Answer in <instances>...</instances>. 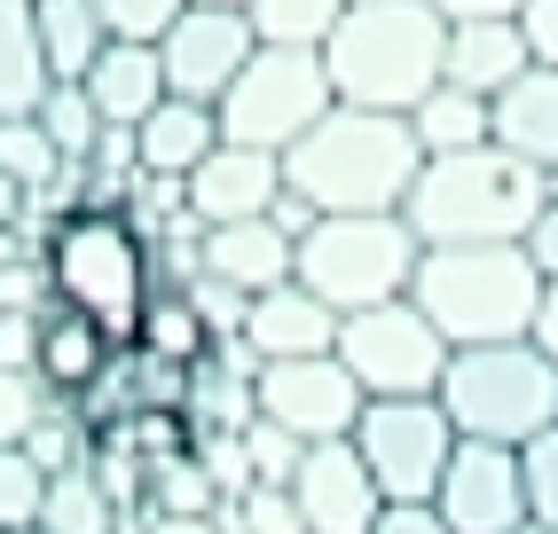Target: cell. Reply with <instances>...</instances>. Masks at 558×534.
I'll return each mask as SVG.
<instances>
[{
	"label": "cell",
	"mask_w": 558,
	"mask_h": 534,
	"mask_svg": "<svg viewBox=\"0 0 558 534\" xmlns=\"http://www.w3.org/2000/svg\"><path fill=\"white\" fill-rule=\"evenodd\" d=\"M0 173H9V181L24 189V197H40V189L63 173L56 142L40 134V119H32V110H24V119H0Z\"/></svg>",
	"instance_id": "obj_32"
},
{
	"label": "cell",
	"mask_w": 558,
	"mask_h": 534,
	"mask_svg": "<svg viewBox=\"0 0 558 534\" xmlns=\"http://www.w3.org/2000/svg\"><path fill=\"white\" fill-rule=\"evenodd\" d=\"M369 534H449V526H440V511H433V503H386Z\"/></svg>",
	"instance_id": "obj_43"
},
{
	"label": "cell",
	"mask_w": 558,
	"mask_h": 534,
	"mask_svg": "<svg viewBox=\"0 0 558 534\" xmlns=\"http://www.w3.org/2000/svg\"><path fill=\"white\" fill-rule=\"evenodd\" d=\"M496 142L511 149V158H527V166H558V71L527 63L519 80L496 95Z\"/></svg>",
	"instance_id": "obj_22"
},
{
	"label": "cell",
	"mask_w": 558,
	"mask_h": 534,
	"mask_svg": "<svg viewBox=\"0 0 558 534\" xmlns=\"http://www.w3.org/2000/svg\"><path fill=\"white\" fill-rule=\"evenodd\" d=\"M291 259H300V244H291L268 213H259V220H220V228H205V276L229 283V291H244V299L291 283Z\"/></svg>",
	"instance_id": "obj_19"
},
{
	"label": "cell",
	"mask_w": 558,
	"mask_h": 534,
	"mask_svg": "<svg viewBox=\"0 0 558 534\" xmlns=\"http://www.w3.org/2000/svg\"><path fill=\"white\" fill-rule=\"evenodd\" d=\"M417 259L425 244L401 213H323L300 236L291 283H307L330 315H354V307H378V299H409Z\"/></svg>",
	"instance_id": "obj_7"
},
{
	"label": "cell",
	"mask_w": 558,
	"mask_h": 534,
	"mask_svg": "<svg viewBox=\"0 0 558 534\" xmlns=\"http://www.w3.org/2000/svg\"><path fill=\"white\" fill-rule=\"evenodd\" d=\"M440 40H449V24L425 0H354L339 32L323 40L330 95L409 119V102L440 87Z\"/></svg>",
	"instance_id": "obj_4"
},
{
	"label": "cell",
	"mask_w": 558,
	"mask_h": 534,
	"mask_svg": "<svg viewBox=\"0 0 558 534\" xmlns=\"http://www.w3.org/2000/svg\"><path fill=\"white\" fill-rule=\"evenodd\" d=\"M409 134H417L425 158H457V149L496 142V102H488V95H464V87L440 80L433 95L409 102Z\"/></svg>",
	"instance_id": "obj_23"
},
{
	"label": "cell",
	"mask_w": 558,
	"mask_h": 534,
	"mask_svg": "<svg viewBox=\"0 0 558 534\" xmlns=\"http://www.w3.org/2000/svg\"><path fill=\"white\" fill-rule=\"evenodd\" d=\"M24 534H48V526H24Z\"/></svg>",
	"instance_id": "obj_53"
},
{
	"label": "cell",
	"mask_w": 558,
	"mask_h": 534,
	"mask_svg": "<svg viewBox=\"0 0 558 534\" xmlns=\"http://www.w3.org/2000/svg\"><path fill=\"white\" fill-rule=\"evenodd\" d=\"M220 480L197 448H173V456H150V511L166 519H220Z\"/></svg>",
	"instance_id": "obj_27"
},
{
	"label": "cell",
	"mask_w": 558,
	"mask_h": 534,
	"mask_svg": "<svg viewBox=\"0 0 558 534\" xmlns=\"http://www.w3.org/2000/svg\"><path fill=\"white\" fill-rule=\"evenodd\" d=\"M16 213H24V189H16L9 173H0V220H16Z\"/></svg>",
	"instance_id": "obj_50"
},
{
	"label": "cell",
	"mask_w": 558,
	"mask_h": 534,
	"mask_svg": "<svg viewBox=\"0 0 558 534\" xmlns=\"http://www.w3.org/2000/svg\"><path fill=\"white\" fill-rule=\"evenodd\" d=\"M48 95V56H40V16L32 0H0V119H24Z\"/></svg>",
	"instance_id": "obj_24"
},
{
	"label": "cell",
	"mask_w": 558,
	"mask_h": 534,
	"mask_svg": "<svg viewBox=\"0 0 558 534\" xmlns=\"http://www.w3.org/2000/svg\"><path fill=\"white\" fill-rule=\"evenodd\" d=\"M40 259H48L63 307L95 315L126 347L134 323H142V307H150V291H158L150 236H142L126 213H71V220H56V236L40 244Z\"/></svg>",
	"instance_id": "obj_6"
},
{
	"label": "cell",
	"mask_w": 558,
	"mask_h": 534,
	"mask_svg": "<svg viewBox=\"0 0 558 534\" xmlns=\"http://www.w3.org/2000/svg\"><path fill=\"white\" fill-rule=\"evenodd\" d=\"M440 24H472V16H519V0H425Z\"/></svg>",
	"instance_id": "obj_45"
},
{
	"label": "cell",
	"mask_w": 558,
	"mask_h": 534,
	"mask_svg": "<svg viewBox=\"0 0 558 534\" xmlns=\"http://www.w3.org/2000/svg\"><path fill=\"white\" fill-rule=\"evenodd\" d=\"M220 534H307L291 487H268V480H244L229 503H220Z\"/></svg>",
	"instance_id": "obj_31"
},
{
	"label": "cell",
	"mask_w": 558,
	"mask_h": 534,
	"mask_svg": "<svg viewBox=\"0 0 558 534\" xmlns=\"http://www.w3.org/2000/svg\"><path fill=\"white\" fill-rule=\"evenodd\" d=\"M40 503H48V472L24 448H0V534L40 526Z\"/></svg>",
	"instance_id": "obj_35"
},
{
	"label": "cell",
	"mask_w": 558,
	"mask_h": 534,
	"mask_svg": "<svg viewBox=\"0 0 558 534\" xmlns=\"http://www.w3.org/2000/svg\"><path fill=\"white\" fill-rule=\"evenodd\" d=\"M291 503H300L307 534H369L386 495L369 480V464L354 456V440H315L300 456V472H291Z\"/></svg>",
	"instance_id": "obj_14"
},
{
	"label": "cell",
	"mask_w": 558,
	"mask_h": 534,
	"mask_svg": "<svg viewBox=\"0 0 558 534\" xmlns=\"http://www.w3.org/2000/svg\"><path fill=\"white\" fill-rule=\"evenodd\" d=\"M519 32H527V56L558 71V0H519Z\"/></svg>",
	"instance_id": "obj_40"
},
{
	"label": "cell",
	"mask_w": 558,
	"mask_h": 534,
	"mask_svg": "<svg viewBox=\"0 0 558 534\" xmlns=\"http://www.w3.org/2000/svg\"><path fill=\"white\" fill-rule=\"evenodd\" d=\"M409 299L449 347H504L535 330L543 267L527 259V244H425Z\"/></svg>",
	"instance_id": "obj_3"
},
{
	"label": "cell",
	"mask_w": 558,
	"mask_h": 534,
	"mask_svg": "<svg viewBox=\"0 0 558 534\" xmlns=\"http://www.w3.org/2000/svg\"><path fill=\"white\" fill-rule=\"evenodd\" d=\"M543 197V166L511 158L504 142H480L457 158H425L401 197V220L417 228V244H519Z\"/></svg>",
	"instance_id": "obj_2"
},
{
	"label": "cell",
	"mask_w": 558,
	"mask_h": 534,
	"mask_svg": "<svg viewBox=\"0 0 558 534\" xmlns=\"http://www.w3.org/2000/svg\"><path fill=\"white\" fill-rule=\"evenodd\" d=\"M339 102L330 95V71H323V48H268L259 40L252 63L236 71V87L220 95V142H244V149H283L300 142L323 110Z\"/></svg>",
	"instance_id": "obj_8"
},
{
	"label": "cell",
	"mask_w": 558,
	"mask_h": 534,
	"mask_svg": "<svg viewBox=\"0 0 558 534\" xmlns=\"http://www.w3.org/2000/svg\"><path fill=\"white\" fill-rule=\"evenodd\" d=\"M190 307H197V323H205L213 338H236L252 299H244V291H229V283H213V276H197V283H190Z\"/></svg>",
	"instance_id": "obj_39"
},
{
	"label": "cell",
	"mask_w": 558,
	"mask_h": 534,
	"mask_svg": "<svg viewBox=\"0 0 558 534\" xmlns=\"http://www.w3.org/2000/svg\"><path fill=\"white\" fill-rule=\"evenodd\" d=\"M300 456H307V440L300 433H283L276 416H244V472L252 480H268V487H291V472H300Z\"/></svg>",
	"instance_id": "obj_34"
},
{
	"label": "cell",
	"mask_w": 558,
	"mask_h": 534,
	"mask_svg": "<svg viewBox=\"0 0 558 534\" xmlns=\"http://www.w3.org/2000/svg\"><path fill=\"white\" fill-rule=\"evenodd\" d=\"M32 354H40V315L0 307V369H32Z\"/></svg>",
	"instance_id": "obj_41"
},
{
	"label": "cell",
	"mask_w": 558,
	"mask_h": 534,
	"mask_svg": "<svg viewBox=\"0 0 558 534\" xmlns=\"http://www.w3.org/2000/svg\"><path fill=\"white\" fill-rule=\"evenodd\" d=\"M24 456H32V464H40V472L56 480V472H71V464H87V456H95V425H87V416L71 409V401H48V416L32 425Z\"/></svg>",
	"instance_id": "obj_33"
},
{
	"label": "cell",
	"mask_w": 558,
	"mask_h": 534,
	"mask_svg": "<svg viewBox=\"0 0 558 534\" xmlns=\"http://www.w3.org/2000/svg\"><path fill=\"white\" fill-rule=\"evenodd\" d=\"M433 511H440L449 534H511L519 519H527V495H519V448L457 433V456L440 464V487H433Z\"/></svg>",
	"instance_id": "obj_13"
},
{
	"label": "cell",
	"mask_w": 558,
	"mask_h": 534,
	"mask_svg": "<svg viewBox=\"0 0 558 534\" xmlns=\"http://www.w3.org/2000/svg\"><path fill=\"white\" fill-rule=\"evenodd\" d=\"M330 354L354 369V386L369 401H393V393H440L449 338L425 323L417 299H378V307L339 315V347H330Z\"/></svg>",
	"instance_id": "obj_10"
},
{
	"label": "cell",
	"mask_w": 558,
	"mask_h": 534,
	"mask_svg": "<svg viewBox=\"0 0 558 534\" xmlns=\"http://www.w3.org/2000/svg\"><path fill=\"white\" fill-rule=\"evenodd\" d=\"M425 149L401 110H362L330 102L323 119L283 149V189L307 197L315 213H401Z\"/></svg>",
	"instance_id": "obj_1"
},
{
	"label": "cell",
	"mask_w": 558,
	"mask_h": 534,
	"mask_svg": "<svg viewBox=\"0 0 558 534\" xmlns=\"http://www.w3.org/2000/svg\"><path fill=\"white\" fill-rule=\"evenodd\" d=\"M87 166L95 173H134V126H102V142H95Z\"/></svg>",
	"instance_id": "obj_44"
},
{
	"label": "cell",
	"mask_w": 558,
	"mask_h": 534,
	"mask_svg": "<svg viewBox=\"0 0 558 534\" xmlns=\"http://www.w3.org/2000/svg\"><path fill=\"white\" fill-rule=\"evenodd\" d=\"M519 495H527V519L558 534V425L519 448Z\"/></svg>",
	"instance_id": "obj_36"
},
{
	"label": "cell",
	"mask_w": 558,
	"mask_h": 534,
	"mask_svg": "<svg viewBox=\"0 0 558 534\" xmlns=\"http://www.w3.org/2000/svg\"><path fill=\"white\" fill-rule=\"evenodd\" d=\"M268 220H276V228H283V236H291V244H300V236H307V228H315V220H323V213H315V205H307V197H291V189H283V197H276V205H268Z\"/></svg>",
	"instance_id": "obj_46"
},
{
	"label": "cell",
	"mask_w": 558,
	"mask_h": 534,
	"mask_svg": "<svg viewBox=\"0 0 558 534\" xmlns=\"http://www.w3.org/2000/svg\"><path fill=\"white\" fill-rule=\"evenodd\" d=\"M181 9H190V0H95V16L110 24V40H158Z\"/></svg>",
	"instance_id": "obj_38"
},
{
	"label": "cell",
	"mask_w": 558,
	"mask_h": 534,
	"mask_svg": "<svg viewBox=\"0 0 558 534\" xmlns=\"http://www.w3.org/2000/svg\"><path fill=\"white\" fill-rule=\"evenodd\" d=\"M40 244H24V228L16 220H0V267H16V259H32Z\"/></svg>",
	"instance_id": "obj_49"
},
{
	"label": "cell",
	"mask_w": 558,
	"mask_h": 534,
	"mask_svg": "<svg viewBox=\"0 0 558 534\" xmlns=\"http://www.w3.org/2000/svg\"><path fill=\"white\" fill-rule=\"evenodd\" d=\"M40 16V56H48V80H87V63L102 56L110 24L95 16V0H32Z\"/></svg>",
	"instance_id": "obj_25"
},
{
	"label": "cell",
	"mask_w": 558,
	"mask_h": 534,
	"mask_svg": "<svg viewBox=\"0 0 558 534\" xmlns=\"http://www.w3.org/2000/svg\"><path fill=\"white\" fill-rule=\"evenodd\" d=\"M87 102L102 110V126H142L166 102V63L158 40H102V56L87 63Z\"/></svg>",
	"instance_id": "obj_20"
},
{
	"label": "cell",
	"mask_w": 558,
	"mask_h": 534,
	"mask_svg": "<svg viewBox=\"0 0 558 534\" xmlns=\"http://www.w3.org/2000/svg\"><path fill=\"white\" fill-rule=\"evenodd\" d=\"M236 338H244L259 362L330 354V347H339V315H330L307 283H276V291H252V307H244V330H236Z\"/></svg>",
	"instance_id": "obj_16"
},
{
	"label": "cell",
	"mask_w": 558,
	"mask_h": 534,
	"mask_svg": "<svg viewBox=\"0 0 558 534\" xmlns=\"http://www.w3.org/2000/svg\"><path fill=\"white\" fill-rule=\"evenodd\" d=\"M527 338H535V347L558 362V276L543 283V307H535V330H527Z\"/></svg>",
	"instance_id": "obj_47"
},
{
	"label": "cell",
	"mask_w": 558,
	"mask_h": 534,
	"mask_svg": "<svg viewBox=\"0 0 558 534\" xmlns=\"http://www.w3.org/2000/svg\"><path fill=\"white\" fill-rule=\"evenodd\" d=\"M213 149H220V110H213V102H190V95H166L150 119L134 126V166H142V173L190 181V166L213 158Z\"/></svg>",
	"instance_id": "obj_21"
},
{
	"label": "cell",
	"mask_w": 558,
	"mask_h": 534,
	"mask_svg": "<svg viewBox=\"0 0 558 534\" xmlns=\"http://www.w3.org/2000/svg\"><path fill=\"white\" fill-rule=\"evenodd\" d=\"M48 386H40V369H0V448H24L32 425L48 416Z\"/></svg>",
	"instance_id": "obj_37"
},
{
	"label": "cell",
	"mask_w": 558,
	"mask_h": 534,
	"mask_svg": "<svg viewBox=\"0 0 558 534\" xmlns=\"http://www.w3.org/2000/svg\"><path fill=\"white\" fill-rule=\"evenodd\" d=\"M134 534H220V519H166V511H142Z\"/></svg>",
	"instance_id": "obj_48"
},
{
	"label": "cell",
	"mask_w": 558,
	"mask_h": 534,
	"mask_svg": "<svg viewBox=\"0 0 558 534\" xmlns=\"http://www.w3.org/2000/svg\"><path fill=\"white\" fill-rule=\"evenodd\" d=\"M110 362H119V338H110L95 315H80V307H63V299H48V315H40V354H32L40 386H48L56 401H80Z\"/></svg>",
	"instance_id": "obj_18"
},
{
	"label": "cell",
	"mask_w": 558,
	"mask_h": 534,
	"mask_svg": "<svg viewBox=\"0 0 558 534\" xmlns=\"http://www.w3.org/2000/svg\"><path fill=\"white\" fill-rule=\"evenodd\" d=\"M283 197V158L276 149H244V142H220L213 158L190 166V213L205 228L220 220H259Z\"/></svg>",
	"instance_id": "obj_15"
},
{
	"label": "cell",
	"mask_w": 558,
	"mask_h": 534,
	"mask_svg": "<svg viewBox=\"0 0 558 534\" xmlns=\"http://www.w3.org/2000/svg\"><path fill=\"white\" fill-rule=\"evenodd\" d=\"M126 347H134V354H158V362H173V369H197V362L213 354V330L197 323L190 291H150V307H142V323H134Z\"/></svg>",
	"instance_id": "obj_26"
},
{
	"label": "cell",
	"mask_w": 558,
	"mask_h": 534,
	"mask_svg": "<svg viewBox=\"0 0 558 534\" xmlns=\"http://www.w3.org/2000/svg\"><path fill=\"white\" fill-rule=\"evenodd\" d=\"M347 9H354V0H347Z\"/></svg>",
	"instance_id": "obj_54"
},
{
	"label": "cell",
	"mask_w": 558,
	"mask_h": 534,
	"mask_svg": "<svg viewBox=\"0 0 558 534\" xmlns=\"http://www.w3.org/2000/svg\"><path fill=\"white\" fill-rule=\"evenodd\" d=\"M119 534H126V526H119Z\"/></svg>",
	"instance_id": "obj_55"
},
{
	"label": "cell",
	"mask_w": 558,
	"mask_h": 534,
	"mask_svg": "<svg viewBox=\"0 0 558 534\" xmlns=\"http://www.w3.org/2000/svg\"><path fill=\"white\" fill-rule=\"evenodd\" d=\"M527 32L519 16H472V24H449V40H440V80L464 87V95H504L519 71H527Z\"/></svg>",
	"instance_id": "obj_17"
},
{
	"label": "cell",
	"mask_w": 558,
	"mask_h": 534,
	"mask_svg": "<svg viewBox=\"0 0 558 534\" xmlns=\"http://www.w3.org/2000/svg\"><path fill=\"white\" fill-rule=\"evenodd\" d=\"M354 456L369 464L386 503H433L440 487V464L457 456V425L440 393H393V401H362L354 416Z\"/></svg>",
	"instance_id": "obj_9"
},
{
	"label": "cell",
	"mask_w": 558,
	"mask_h": 534,
	"mask_svg": "<svg viewBox=\"0 0 558 534\" xmlns=\"http://www.w3.org/2000/svg\"><path fill=\"white\" fill-rule=\"evenodd\" d=\"M519 244H527V259L543 267V283L558 276V197H543V213L527 220V236H519Z\"/></svg>",
	"instance_id": "obj_42"
},
{
	"label": "cell",
	"mask_w": 558,
	"mask_h": 534,
	"mask_svg": "<svg viewBox=\"0 0 558 534\" xmlns=\"http://www.w3.org/2000/svg\"><path fill=\"white\" fill-rule=\"evenodd\" d=\"M40 526H48V534H119L126 519H119V503L102 495V480H95L87 464H71V472H56V480H48ZM126 534H134V526H126Z\"/></svg>",
	"instance_id": "obj_28"
},
{
	"label": "cell",
	"mask_w": 558,
	"mask_h": 534,
	"mask_svg": "<svg viewBox=\"0 0 558 534\" xmlns=\"http://www.w3.org/2000/svg\"><path fill=\"white\" fill-rule=\"evenodd\" d=\"M511 534H550V526H535V519H519V526H511Z\"/></svg>",
	"instance_id": "obj_52"
},
{
	"label": "cell",
	"mask_w": 558,
	"mask_h": 534,
	"mask_svg": "<svg viewBox=\"0 0 558 534\" xmlns=\"http://www.w3.org/2000/svg\"><path fill=\"white\" fill-rule=\"evenodd\" d=\"M440 409L464 440L527 448L535 433L558 425V362L535 338H504V347H449L440 369Z\"/></svg>",
	"instance_id": "obj_5"
},
{
	"label": "cell",
	"mask_w": 558,
	"mask_h": 534,
	"mask_svg": "<svg viewBox=\"0 0 558 534\" xmlns=\"http://www.w3.org/2000/svg\"><path fill=\"white\" fill-rule=\"evenodd\" d=\"M259 32L244 9H181L166 32H158V63H166V95H190V102H220L236 87V71L252 63Z\"/></svg>",
	"instance_id": "obj_12"
},
{
	"label": "cell",
	"mask_w": 558,
	"mask_h": 534,
	"mask_svg": "<svg viewBox=\"0 0 558 534\" xmlns=\"http://www.w3.org/2000/svg\"><path fill=\"white\" fill-rule=\"evenodd\" d=\"M362 386H354V369L339 354H291V362H259L252 377V409L259 416H276L283 433H300L307 448L315 440H347L354 433V416H362Z\"/></svg>",
	"instance_id": "obj_11"
},
{
	"label": "cell",
	"mask_w": 558,
	"mask_h": 534,
	"mask_svg": "<svg viewBox=\"0 0 558 534\" xmlns=\"http://www.w3.org/2000/svg\"><path fill=\"white\" fill-rule=\"evenodd\" d=\"M32 119H40V134L56 142L63 166H87L95 142H102V110L87 102L80 80H48V95H40V110H32Z\"/></svg>",
	"instance_id": "obj_29"
},
{
	"label": "cell",
	"mask_w": 558,
	"mask_h": 534,
	"mask_svg": "<svg viewBox=\"0 0 558 534\" xmlns=\"http://www.w3.org/2000/svg\"><path fill=\"white\" fill-rule=\"evenodd\" d=\"M197 9H252V0H197Z\"/></svg>",
	"instance_id": "obj_51"
},
{
	"label": "cell",
	"mask_w": 558,
	"mask_h": 534,
	"mask_svg": "<svg viewBox=\"0 0 558 534\" xmlns=\"http://www.w3.org/2000/svg\"><path fill=\"white\" fill-rule=\"evenodd\" d=\"M252 32L268 48H323L330 32H339V16H347V0H252Z\"/></svg>",
	"instance_id": "obj_30"
}]
</instances>
